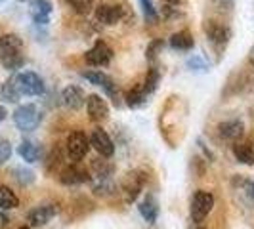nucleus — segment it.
<instances>
[{"mask_svg": "<svg viewBox=\"0 0 254 229\" xmlns=\"http://www.w3.org/2000/svg\"><path fill=\"white\" fill-rule=\"evenodd\" d=\"M90 151V138H86L84 132L75 130L67 136V155L73 159V161H80L84 159Z\"/></svg>", "mask_w": 254, "mask_h": 229, "instance_id": "obj_6", "label": "nucleus"}, {"mask_svg": "<svg viewBox=\"0 0 254 229\" xmlns=\"http://www.w3.org/2000/svg\"><path fill=\"white\" fill-rule=\"evenodd\" d=\"M19 229H33V228H29V226H23V228H19Z\"/></svg>", "mask_w": 254, "mask_h": 229, "instance_id": "obj_39", "label": "nucleus"}, {"mask_svg": "<svg viewBox=\"0 0 254 229\" xmlns=\"http://www.w3.org/2000/svg\"><path fill=\"white\" fill-rule=\"evenodd\" d=\"M62 100H64V103L69 109H80V107L86 103V96H84L82 88L71 84V86H67V88L62 92Z\"/></svg>", "mask_w": 254, "mask_h": 229, "instance_id": "obj_17", "label": "nucleus"}, {"mask_svg": "<svg viewBox=\"0 0 254 229\" xmlns=\"http://www.w3.org/2000/svg\"><path fill=\"white\" fill-rule=\"evenodd\" d=\"M233 155L243 165H254V145L253 143H235L233 145Z\"/></svg>", "mask_w": 254, "mask_h": 229, "instance_id": "obj_21", "label": "nucleus"}, {"mask_svg": "<svg viewBox=\"0 0 254 229\" xmlns=\"http://www.w3.org/2000/svg\"><path fill=\"white\" fill-rule=\"evenodd\" d=\"M125 17V8L115 4H100L96 8V19L103 25H117Z\"/></svg>", "mask_w": 254, "mask_h": 229, "instance_id": "obj_11", "label": "nucleus"}, {"mask_svg": "<svg viewBox=\"0 0 254 229\" xmlns=\"http://www.w3.org/2000/svg\"><path fill=\"white\" fill-rule=\"evenodd\" d=\"M23 61H25L23 40L13 33L2 35L0 37V63L4 65L8 71H15L23 65Z\"/></svg>", "mask_w": 254, "mask_h": 229, "instance_id": "obj_1", "label": "nucleus"}, {"mask_svg": "<svg viewBox=\"0 0 254 229\" xmlns=\"http://www.w3.org/2000/svg\"><path fill=\"white\" fill-rule=\"evenodd\" d=\"M212 206H214V195L210 191H197L191 197V203H190L191 220L195 224H203L204 218L210 214Z\"/></svg>", "mask_w": 254, "mask_h": 229, "instance_id": "obj_2", "label": "nucleus"}, {"mask_svg": "<svg viewBox=\"0 0 254 229\" xmlns=\"http://www.w3.org/2000/svg\"><path fill=\"white\" fill-rule=\"evenodd\" d=\"M94 2H96V0H67V4H69L76 13H82V15L88 13L90 10L94 8Z\"/></svg>", "mask_w": 254, "mask_h": 229, "instance_id": "obj_27", "label": "nucleus"}, {"mask_svg": "<svg viewBox=\"0 0 254 229\" xmlns=\"http://www.w3.org/2000/svg\"><path fill=\"white\" fill-rule=\"evenodd\" d=\"M84 59H86V63L94 65V67H103V65H107L113 59V50H111L103 40H98V42L84 54Z\"/></svg>", "mask_w": 254, "mask_h": 229, "instance_id": "obj_7", "label": "nucleus"}, {"mask_svg": "<svg viewBox=\"0 0 254 229\" xmlns=\"http://www.w3.org/2000/svg\"><path fill=\"white\" fill-rule=\"evenodd\" d=\"M138 208H140L141 218H143L147 224H155V222H157V218H159V204H157L153 195H147L140 203Z\"/></svg>", "mask_w": 254, "mask_h": 229, "instance_id": "obj_18", "label": "nucleus"}, {"mask_svg": "<svg viewBox=\"0 0 254 229\" xmlns=\"http://www.w3.org/2000/svg\"><path fill=\"white\" fill-rule=\"evenodd\" d=\"M204 31H206V38L210 40V44L214 46V50H216L218 54H222V52L226 50V46H228V42H229V37H231V31H229L228 25L218 23V21H206Z\"/></svg>", "mask_w": 254, "mask_h": 229, "instance_id": "obj_5", "label": "nucleus"}, {"mask_svg": "<svg viewBox=\"0 0 254 229\" xmlns=\"http://www.w3.org/2000/svg\"><path fill=\"white\" fill-rule=\"evenodd\" d=\"M13 174H15V179L21 185H29V183L35 181V174L31 170H25V168H13Z\"/></svg>", "mask_w": 254, "mask_h": 229, "instance_id": "obj_29", "label": "nucleus"}, {"mask_svg": "<svg viewBox=\"0 0 254 229\" xmlns=\"http://www.w3.org/2000/svg\"><path fill=\"white\" fill-rule=\"evenodd\" d=\"M193 229H206V228H204V226H201V224H197V226H195Z\"/></svg>", "mask_w": 254, "mask_h": 229, "instance_id": "obj_38", "label": "nucleus"}, {"mask_svg": "<svg viewBox=\"0 0 254 229\" xmlns=\"http://www.w3.org/2000/svg\"><path fill=\"white\" fill-rule=\"evenodd\" d=\"M60 210L56 204H42V206H37L33 208L29 214H27V222L35 228H40V226H46L52 218L56 216Z\"/></svg>", "mask_w": 254, "mask_h": 229, "instance_id": "obj_13", "label": "nucleus"}, {"mask_svg": "<svg viewBox=\"0 0 254 229\" xmlns=\"http://www.w3.org/2000/svg\"><path fill=\"white\" fill-rule=\"evenodd\" d=\"M90 145L96 149V151L100 153L102 157H113L115 153V145L111 138H109V134L103 130V128H96L94 132H92V136H90Z\"/></svg>", "mask_w": 254, "mask_h": 229, "instance_id": "obj_10", "label": "nucleus"}, {"mask_svg": "<svg viewBox=\"0 0 254 229\" xmlns=\"http://www.w3.org/2000/svg\"><path fill=\"white\" fill-rule=\"evenodd\" d=\"M4 118H6V109H4L2 105H0V122H2Z\"/></svg>", "mask_w": 254, "mask_h": 229, "instance_id": "obj_34", "label": "nucleus"}, {"mask_svg": "<svg viewBox=\"0 0 254 229\" xmlns=\"http://www.w3.org/2000/svg\"><path fill=\"white\" fill-rule=\"evenodd\" d=\"M13 84L21 96H42L44 94V80L33 71H23L15 75Z\"/></svg>", "mask_w": 254, "mask_h": 229, "instance_id": "obj_3", "label": "nucleus"}, {"mask_svg": "<svg viewBox=\"0 0 254 229\" xmlns=\"http://www.w3.org/2000/svg\"><path fill=\"white\" fill-rule=\"evenodd\" d=\"M0 96L6 100V102H12L15 103L17 100H19V92H17V88H15V84H13V78L12 80H6V82H2L0 84Z\"/></svg>", "mask_w": 254, "mask_h": 229, "instance_id": "obj_24", "label": "nucleus"}, {"mask_svg": "<svg viewBox=\"0 0 254 229\" xmlns=\"http://www.w3.org/2000/svg\"><path fill=\"white\" fill-rule=\"evenodd\" d=\"M165 2H168V4H178L180 0H165Z\"/></svg>", "mask_w": 254, "mask_h": 229, "instance_id": "obj_37", "label": "nucleus"}, {"mask_svg": "<svg viewBox=\"0 0 254 229\" xmlns=\"http://www.w3.org/2000/svg\"><path fill=\"white\" fill-rule=\"evenodd\" d=\"M249 57H251V61H253V63H254V46H253V48H251V56H249Z\"/></svg>", "mask_w": 254, "mask_h": 229, "instance_id": "obj_36", "label": "nucleus"}, {"mask_svg": "<svg viewBox=\"0 0 254 229\" xmlns=\"http://www.w3.org/2000/svg\"><path fill=\"white\" fill-rule=\"evenodd\" d=\"M13 122H15V126L19 128V130H23V132H33L40 124V111L37 109V105H33V103L19 105L13 111Z\"/></svg>", "mask_w": 254, "mask_h": 229, "instance_id": "obj_4", "label": "nucleus"}, {"mask_svg": "<svg viewBox=\"0 0 254 229\" xmlns=\"http://www.w3.org/2000/svg\"><path fill=\"white\" fill-rule=\"evenodd\" d=\"M243 191L247 193L249 201H251V203H254V181H251V179H245V181H243Z\"/></svg>", "mask_w": 254, "mask_h": 229, "instance_id": "obj_33", "label": "nucleus"}, {"mask_svg": "<svg viewBox=\"0 0 254 229\" xmlns=\"http://www.w3.org/2000/svg\"><path fill=\"white\" fill-rule=\"evenodd\" d=\"M29 8H31V17L37 25H46L48 17L52 13V2L50 0H29Z\"/></svg>", "mask_w": 254, "mask_h": 229, "instance_id": "obj_16", "label": "nucleus"}, {"mask_svg": "<svg viewBox=\"0 0 254 229\" xmlns=\"http://www.w3.org/2000/svg\"><path fill=\"white\" fill-rule=\"evenodd\" d=\"M188 65L191 67V71H206V63H204L201 57H197V56L190 57Z\"/></svg>", "mask_w": 254, "mask_h": 229, "instance_id": "obj_32", "label": "nucleus"}, {"mask_svg": "<svg viewBox=\"0 0 254 229\" xmlns=\"http://www.w3.org/2000/svg\"><path fill=\"white\" fill-rule=\"evenodd\" d=\"M17 153H19V157H21L25 163H37L38 159H40V147L31 140L21 141L19 147H17Z\"/></svg>", "mask_w": 254, "mask_h": 229, "instance_id": "obj_20", "label": "nucleus"}, {"mask_svg": "<svg viewBox=\"0 0 254 229\" xmlns=\"http://www.w3.org/2000/svg\"><path fill=\"white\" fill-rule=\"evenodd\" d=\"M193 44H195V40H193V35H191L188 29L178 31V33H174V35L170 37V46H172L174 50H182V52L191 50Z\"/></svg>", "mask_w": 254, "mask_h": 229, "instance_id": "obj_19", "label": "nucleus"}, {"mask_svg": "<svg viewBox=\"0 0 254 229\" xmlns=\"http://www.w3.org/2000/svg\"><path fill=\"white\" fill-rule=\"evenodd\" d=\"M60 181L64 185H80L84 181H90V174L84 166L69 165L60 172Z\"/></svg>", "mask_w": 254, "mask_h": 229, "instance_id": "obj_9", "label": "nucleus"}, {"mask_svg": "<svg viewBox=\"0 0 254 229\" xmlns=\"http://www.w3.org/2000/svg\"><path fill=\"white\" fill-rule=\"evenodd\" d=\"M141 6H143L145 17H147L149 21H155V19H157V12H155V8H153L151 0H141Z\"/></svg>", "mask_w": 254, "mask_h": 229, "instance_id": "obj_31", "label": "nucleus"}, {"mask_svg": "<svg viewBox=\"0 0 254 229\" xmlns=\"http://www.w3.org/2000/svg\"><path fill=\"white\" fill-rule=\"evenodd\" d=\"M19 204V199H17V195L13 193L10 187H6V185H0V208L2 210H12Z\"/></svg>", "mask_w": 254, "mask_h": 229, "instance_id": "obj_22", "label": "nucleus"}, {"mask_svg": "<svg viewBox=\"0 0 254 229\" xmlns=\"http://www.w3.org/2000/svg\"><path fill=\"white\" fill-rule=\"evenodd\" d=\"M143 183H145V178L141 176L140 170H134V172H128L125 179H123V191L127 195L128 203H134L138 199V195L143 189Z\"/></svg>", "mask_w": 254, "mask_h": 229, "instance_id": "obj_8", "label": "nucleus"}, {"mask_svg": "<svg viewBox=\"0 0 254 229\" xmlns=\"http://www.w3.org/2000/svg\"><path fill=\"white\" fill-rule=\"evenodd\" d=\"M218 132L224 140L228 141H237L241 140V136L245 134V124L239 118H231V120H224L218 124Z\"/></svg>", "mask_w": 254, "mask_h": 229, "instance_id": "obj_15", "label": "nucleus"}, {"mask_svg": "<svg viewBox=\"0 0 254 229\" xmlns=\"http://www.w3.org/2000/svg\"><path fill=\"white\" fill-rule=\"evenodd\" d=\"M163 46H165V42L161 40V38H155L149 42V46H147V50H145V57L149 59V61H155L157 59V56H159V52L163 50Z\"/></svg>", "mask_w": 254, "mask_h": 229, "instance_id": "obj_28", "label": "nucleus"}, {"mask_svg": "<svg viewBox=\"0 0 254 229\" xmlns=\"http://www.w3.org/2000/svg\"><path fill=\"white\" fill-rule=\"evenodd\" d=\"M84 78H88L92 84H96V86H102L111 98H113V102L117 103V84L113 82V78L109 75H105L102 71H84L82 73Z\"/></svg>", "mask_w": 254, "mask_h": 229, "instance_id": "obj_14", "label": "nucleus"}, {"mask_svg": "<svg viewBox=\"0 0 254 229\" xmlns=\"http://www.w3.org/2000/svg\"><path fill=\"white\" fill-rule=\"evenodd\" d=\"M86 109H88V114L90 118L94 120V122H103V120H107V116H109V105L105 103L102 96H98V94H92L86 98Z\"/></svg>", "mask_w": 254, "mask_h": 229, "instance_id": "obj_12", "label": "nucleus"}, {"mask_svg": "<svg viewBox=\"0 0 254 229\" xmlns=\"http://www.w3.org/2000/svg\"><path fill=\"white\" fill-rule=\"evenodd\" d=\"M145 102H147V94L143 92L141 86L130 90V92L127 94V105L128 107H140V105H143Z\"/></svg>", "mask_w": 254, "mask_h": 229, "instance_id": "obj_25", "label": "nucleus"}, {"mask_svg": "<svg viewBox=\"0 0 254 229\" xmlns=\"http://www.w3.org/2000/svg\"><path fill=\"white\" fill-rule=\"evenodd\" d=\"M10 157H12V145H10V141L0 138V165H4Z\"/></svg>", "mask_w": 254, "mask_h": 229, "instance_id": "obj_30", "label": "nucleus"}, {"mask_svg": "<svg viewBox=\"0 0 254 229\" xmlns=\"http://www.w3.org/2000/svg\"><path fill=\"white\" fill-rule=\"evenodd\" d=\"M92 170L96 172V176L100 179H109V176L113 174V165H109L103 159H96L94 165H92Z\"/></svg>", "mask_w": 254, "mask_h": 229, "instance_id": "obj_26", "label": "nucleus"}, {"mask_svg": "<svg viewBox=\"0 0 254 229\" xmlns=\"http://www.w3.org/2000/svg\"><path fill=\"white\" fill-rule=\"evenodd\" d=\"M159 78H161V73H159V69L153 65L151 69L147 71V75H145V80H143V84H141V88H143V92H145L147 96L155 92L157 84H159Z\"/></svg>", "mask_w": 254, "mask_h": 229, "instance_id": "obj_23", "label": "nucleus"}, {"mask_svg": "<svg viewBox=\"0 0 254 229\" xmlns=\"http://www.w3.org/2000/svg\"><path fill=\"white\" fill-rule=\"evenodd\" d=\"M0 226H8V218L2 216V214H0Z\"/></svg>", "mask_w": 254, "mask_h": 229, "instance_id": "obj_35", "label": "nucleus"}]
</instances>
